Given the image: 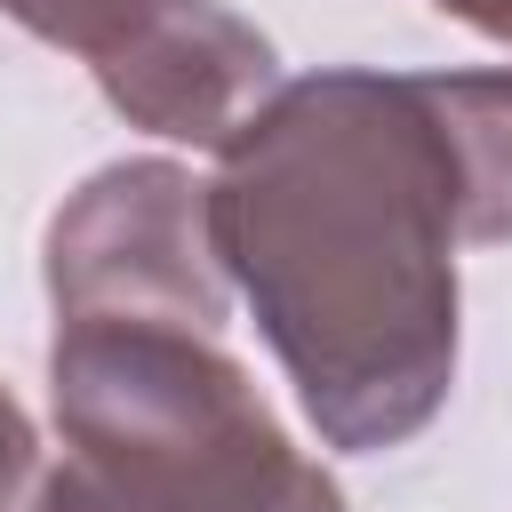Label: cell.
Segmentation results:
<instances>
[{"label": "cell", "instance_id": "3957f363", "mask_svg": "<svg viewBox=\"0 0 512 512\" xmlns=\"http://www.w3.org/2000/svg\"><path fill=\"white\" fill-rule=\"evenodd\" d=\"M56 320H160L224 336L232 280L208 232V184L176 160H112L48 216Z\"/></svg>", "mask_w": 512, "mask_h": 512}, {"label": "cell", "instance_id": "ba28073f", "mask_svg": "<svg viewBox=\"0 0 512 512\" xmlns=\"http://www.w3.org/2000/svg\"><path fill=\"white\" fill-rule=\"evenodd\" d=\"M440 16H456V24H472L480 40H496V48H512V0H432Z\"/></svg>", "mask_w": 512, "mask_h": 512}, {"label": "cell", "instance_id": "8992f818", "mask_svg": "<svg viewBox=\"0 0 512 512\" xmlns=\"http://www.w3.org/2000/svg\"><path fill=\"white\" fill-rule=\"evenodd\" d=\"M152 8H168V0H0V16H16L32 40H48V48H72V56H112Z\"/></svg>", "mask_w": 512, "mask_h": 512}, {"label": "cell", "instance_id": "277c9868", "mask_svg": "<svg viewBox=\"0 0 512 512\" xmlns=\"http://www.w3.org/2000/svg\"><path fill=\"white\" fill-rule=\"evenodd\" d=\"M96 88L128 128L192 152H232L288 80L248 16H232L224 0H168L112 56H96Z\"/></svg>", "mask_w": 512, "mask_h": 512}, {"label": "cell", "instance_id": "7a4b0ae2", "mask_svg": "<svg viewBox=\"0 0 512 512\" xmlns=\"http://www.w3.org/2000/svg\"><path fill=\"white\" fill-rule=\"evenodd\" d=\"M48 392L64 464L40 472L32 512H344V488L200 328L56 320Z\"/></svg>", "mask_w": 512, "mask_h": 512}, {"label": "cell", "instance_id": "5b68a950", "mask_svg": "<svg viewBox=\"0 0 512 512\" xmlns=\"http://www.w3.org/2000/svg\"><path fill=\"white\" fill-rule=\"evenodd\" d=\"M432 104L456 136L464 168V240L504 248L512 240V64L504 72H432Z\"/></svg>", "mask_w": 512, "mask_h": 512}, {"label": "cell", "instance_id": "6da1fadb", "mask_svg": "<svg viewBox=\"0 0 512 512\" xmlns=\"http://www.w3.org/2000/svg\"><path fill=\"white\" fill-rule=\"evenodd\" d=\"M208 232L328 448L376 456L448 408L464 168L432 80H288L224 152Z\"/></svg>", "mask_w": 512, "mask_h": 512}, {"label": "cell", "instance_id": "52a82bcc", "mask_svg": "<svg viewBox=\"0 0 512 512\" xmlns=\"http://www.w3.org/2000/svg\"><path fill=\"white\" fill-rule=\"evenodd\" d=\"M32 488H40V440H32V416L0 384V512H32Z\"/></svg>", "mask_w": 512, "mask_h": 512}]
</instances>
